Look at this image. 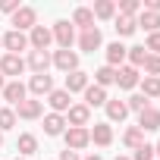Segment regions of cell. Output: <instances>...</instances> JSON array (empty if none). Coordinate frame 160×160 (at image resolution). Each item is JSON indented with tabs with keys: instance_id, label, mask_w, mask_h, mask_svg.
<instances>
[{
	"instance_id": "1",
	"label": "cell",
	"mask_w": 160,
	"mask_h": 160,
	"mask_svg": "<svg viewBox=\"0 0 160 160\" xmlns=\"http://www.w3.org/2000/svg\"><path fill=\"white\" fill-rule=\"evenodd\" d=\"M50 35H53V41L60 44V50H69V47H72V41H75V25H72V22H66V19H60V22H53Z\"/></svg>"
},
{
	"instance_id": "2",
	"label": "cell",
	"mask_w": 160,
	"mask_h": 160,
	"mask_svg": "<svg viewBox=\"0 0 160 160\" xmlns=\"http://www.w3.org/2000/svg\"><path fill=\"white\" fill-rule=\"evenodd\" d=\"M35 25H38V10L35 7H19L13 13V28L16 32H32Z\"/></svg>"
},
{
	"instance_id": "3",
	"label": "cell",
	"mask_w": 160,
	"mask_h": 160,
	"mask_svg": "<svg viewBox=\"0 0 160 160\" xmlns=\"http://www.w3.org/2000/svg\"><path fill=\"white\" fill-rule=\"evenodd\" d=\"M0 44H3V50H7V53H16V57H19V50H28V35H25V32L10 28L3 38H0Z\"/></svg>"
},
{
	"instance_id": "4",
	"label": "cell",
	"mask_w": 160,
	"mask_h": 160,
	"mask_svg": "<svg viewBox=\"0 0 160 160\" xmlns=\"http://www.w3.org/2000/svg\"><path fill=\"white\" fill-rule=\"evenodd\" d=\"M63 138H66V148H69V151H75V154H78V151H85V148L91 144L88 129H72V126H69V129L63 132Z\"/></svg>"
},
{
	"instance_id": "5",
	"label": "cell",
	"mask_w": 160,
	"mask_h": 160,
	"mask_svg": "<svg viewBox=\"0 0 160 160\" xmlns=\"http://www.w3.org/2000/svg\"><path fill=\"white\" fill-rule=\"evenodd\" d=\"M25 72V60L22 57H16V53H3V57H0V75H13V82H16V78Z\"/></svg>"
},
{
	"instance_id": "6",
	"label": "cell",
	"mask_w": 160,
	"mask_h": 160,
	"mask_svg": "<svg viewBox=\"0 0 160 160\" xmlns=\"http://www.w3.org/2000/svg\"><path fill=\"white\" fill-rule=\"evenodd\" d=\"M88 119H91V110H88L85 104H72V107L66 110V126H72V129H85Z\"/></svg>"
},
{
	"instance_id": "7",
	"label": "cell",
	"mask_w": 160,
	"mask_h": 160,
	"mask_svg": "<svg viewBox=\"0 0 160 160\" xmlns=\"http://www.w3.org/2000/svg\"><path fill=\"white\" fill-rule=\"evenodd\" d=\"M50 41H53V35H50L47 25H35V28L28 32V47H32V50H47Z\"/></svg>"
},
{
	"instance_id": "8",
	"label": "cell",
	"mask_w": 160,
	"mask_h": 160,
	"mask_svg": "<svg viewBox=\"0 0 160 160\" xmlns=\"http://www.w3.org/2000/svg\"><path fill=\"white\" fill-rule=\"evenodd\" d=\"M50 63L69 75V72H75V69H78V53H75V50H57V53L50 57Z\"/></svg>"
},
{
	"instance_id": "9",
	"label": "cell",
	"mask_w": 160,
	"mask_h": 160,
	"mask_svg": "<svg viewBox=\"0 0 160 160\" xmlns=\"http://www.w3.org/2000/svg\"><path fill=\"white\" fill-rule=\"evenodd\" d=\"M101 44H104V35H101V28H98V25L78 35V50H85V53H94Z\"/></svg>"
},
{
	"instance_id": "10",
	"label": "cell",
	"mask_w": 160,
	"mask_h": 160,
	"mask_svg": "<svg viewBox=\"0 0 160 160\" xmlns=\"http://www.w3.org/2000/svg\"><path fill=\"white\" fill-rule=\"evenodd\" d=\"M0 94H3V101L7 104H13V107H19L22 101H25V94H28V88L19 82V78H16V82H7L3 85V91H0Z\"/></svg>"
},
{
	"instance_id": "11",
	"label": "cell",
	"mask_w": 160,
	"mask_h": 160,
	"mask_svg": "<svg viewBox=\"0 0 160 160\" xmlns=\"http://www.w3.org/2000/svg\"><path fill=\"white\" fill-rule=\"evenodd\" d=\"M13 110H16L19 119H38V116L44 113V104H41L38 98H25V101H22L19 107H13Z\"/></svg>"
},
{
	"instance_id": "12",
	"label": "cell",
	"mask_w": 160,
	"mask_h": 160,
	"mask_svg": "<svg viewBox=\"0 0 160 160\" xmlns=\"http://www.w3.org/2000/svg\"><path fill=\"white\" fill-rule=\"evenodd\" d=\"M138 82H141V75H138L135 66H119V69H116V85H119L122 91H132Z\"/></svg>"
},
{
	"instance_id": "13",
	"label": "cell",
	"mask_w": 160,
	"mask_h": 160,
	"mask_svg": "<svg viewBox=\"0 0 160 160\" xmlns=\"http://www.w3.org/2000/svg\"><path fill=\"white\" fill-rule=\"evenodd\" d=\"M25 88H28L35 98H44V94H50V91H53V78H50L47 72H41V75H32Z\"/></svg>"
},
{
	"instance_id": "14",
	"label": "cell",
	"mask_w": 160,
	"mask_h": 160,
	"mask_svg": "<svg viewBox=\"0 0 160 160\" xmlns=\"http://www.w3.org/2000/svg\"><path fill=\"white\" fill-rule=\"evenodd\" d=\"M69 98H72V94H69L66 88H53V91L47 94V104H50V110H53V113H60V116H63V113L72 107V104H69Z\"/></svg>"
},
{
	"instance_id": "15",
	"label": "cell",
	"mask_w": 160,
	"mask_h": 160,
	"mask_svg": "<svg viewBox=\"0 0 160 160\" xmlns=\"http://www.w3.org/2000/svg\"><path fill=\"white\" fill-rule=\"evenodd\" d=\"M88 135H91V141H94L98 148L113 144V126H110V122H94V129H88Z\"/></svg>"
},
{
	"instance_id": "16",
	"label": "cell",
	"mask_w": 160,
	"mask_h": 160,
	"mask_svg": "<svg viewBox=\"0 0 160 160\" xmlns=\"http://www.w3.org/2000/svg\"><path fill=\"white\" fill-rule=\"evenodd\" d=\"M25 66H28L35 75H41V72H47V66H50V53H47V50H28Z\"/></svg>"
},
{
	"instance_id": "17",
	"label": "cell",
	"mask_w": 160,
	"mask_h": 160,
	"mask_svg": "<svg viewBox=\"0 0 160 160\" xmlns=\"http://www.w3.org/2000/svg\"><path fill=\"white\" fill-rule=\"evenodd\" d=\"M138 129H141V132H157V129H160V110H157V107L141 110V113H138Z\"/></svg>"
},
{
	"instance_id": "18",
	"label": "cell",
	"mask_w": 160,
	"mask_h": 160,
	"mask_svg": "<svg viewBox=\"0 0 160 160\" xmlns=\"http://www.w3.org/2000/svg\"><path fill=\"white\" fill-rule=\"evenodd\" d=\"M91 82H88V72H82V69H75V72H69L66 75V91L69 94H75V91H85Z\"/></svg>"
},
{
	"instance_id": "19",
	"label": "cell",
	"mask_w": 160,
	"mask_h": 160,
	"mask_svg": "<svg viewBox=\"0 0 160 160\" xmlns=\"http://www.w3.org/2000/svg\"><path fill=\"white\" fill-rule=\"evenodd\" d=\"M82 94H85V107H88V110H91V107H104V104L110 101V98H107V91H104V88H98V85H88Z\"/></svg>"
},
{
	"instance_id": "20",
	"label": "cell",
	"mask_w": 160,
	"mask_h": 160,
	"mask_svg": "<svg viewBox=\"0 0 160 160\" xmlns=\"http://www.w3.org/2000/svg\"><path fill=\"white\" fill-rule=\"evenodd\" d=\"M104 110H107V119H110V122H122V119L129 116V107H126V101H119V98H116V101H107Z\"/></svg>"
},
{
	"instance_id": "21",
	"label": "cell",
	"mask_w": 160,
	"mask_h": 160,
	"mask_svg": "<svg viewBox=\"0 0 160 160\" xmlns=\"http://www.w3.org/2000/svg\"><path fill=\"white\" fill-rule=\"evenodd\" d=\"M63 132H66V116L47 113L44 116V135H63Z\"/></svg>"
},
{
	"instance_id": "22",
	"label": "cell",
	"mask_w": 160,
	"mask_h": 160,
	"mask_svg": "<svg viewBox=\"0 0 160 160\" xmlns=\"http://www.w3.org/2000/svg\"><path fill=\"white\" fill-rule=\"evenodd\" d=\"M16 151H19L22 157H32V154L38 151V135H32V132H22V135H19V141H16Z\"/></svg>"
},
{
	"instance_id": "23",
	"label": "cell",
	"mask_w": 160,
	"mask_h": 160,
	"mask_svg": "<svg viewBox=\"0 0 160 160\" xmlns=\"http://www.w3.org/2000/svg\"><path fill=\"white\" fill-rule=\"evenodd\" d=\"M135 22H138V28H144L148 35L160 32V13H148V10H141V16H138Z\"/></svg>"
},
{
	"instance_id": "24",
	"label": "cell",
	"mask_w": 160,
	"mask_h": 160,
	"mask_svg": "<svg viewBox=\"0 0 160 160\" xmlns=\"http://www.w3.org/2000/svg\"><path fill=\"white\" fill-rule=\"evenodd\" d=\"M72 25H78L82 32H88V28H94V13L88 10V7H78L75 13H72Z\"/></svg>"
},
{
	"instance_id": "25",
	"label": "cell",
	"mask_w": 160,
	"mask_h": 160,
	"mask_svg": "<svg viewBox=\"0 0 160 160\" xmlns=\"http://www.w3.org/2000/svg\"><path fill=\"white\" fill-rule=\"evenodd\" d=\"M94 85H98V88H104V91H107V85H116V69L104 63V66L94 72Z\"/></svg>"
},
{
	"instance_id": "26",
	"label": "cell",
	"mask_w": 160,
	"mask_h": 160,
	"mask_svg": "<svg viewBox=\"0 0 160 160\" xmlns=\"http://www.w3.org/2000/svg\"><path fill=\"white\" fill-rule=\"evenodd\" d=\"M126 50H129V47H122L119 41H113V44H107V66H113V69H119V63L126 60Z\"/></svg>"
},
{
	"instance_id": "27",
	"label": "cell",
	"mask_w": 160,
	"mask_h": 160,
	"mask_svg": "<svg viewBox=\"0 0 160 160\" xmlns=\"http://www.w3.org/2000/svg\"><path fill=\"white\" fill-rule=\"evenodd\" d=\"M113 28H116V35H119V38H129V35H135V32H138V22H135L132 16H116V25H113Z\"/></svg>"
},
{
	"instance_id": "28",
	"label": "cell",
	"mask_w": 160,
	"mask_h": 160,
	"mask_svg": "<svg viewBox=\"0 0 160 160\" xmlns=\"http://www.w3.org/2000/svg\"><path fill=\"white\" fill-rule=\"evenodd\" d=\"M122 144H126V148H132V151H135V148H141V144H144V132H141L138 126H129V129H126V135H122Z\"/></svg>"
},
{
	"instance_id": "29",
	"label": "cell",
	"mask_w": 160,
	"mask_h": 160,
	"mask_svg": "<svg viewBox=\"0 0 160 160\" xmlns=\"http://www.w3.org/2000/svg\"><path fill=\"white\" fill-rule=\"evenodd\" d=\"M91 13H94V19H113L116 16V3L113 0H98Z\"/></svg>"
},
{
	"instance_id": "30",
	"label": "cell",
	"mask_w": 160,
	"mask_h": 160,
	"mask_svg": "<svg viewBox=\"0 0 160 160\" xmlns=\"http://www.w3.org/2000/svg\"><path fill=\"white\" fill-rule=\"evenodd\" d=\"M126 60H129V66L141 69V66H144V60H148V50H144V44H141V47H129V50H126Z\"/></svg>"
},
{
	"instance_id": "31",
	"label": "cell",
	"mask_w": 160,
	"mask_h": 160,
	"mask_svg": "<svg viewBox=\"0 0 160 160\" xmlns=\"http://www.w3.org/2000/svg\"><path fill=\"white\" fill-rule=\"evenodd\" d=\"M141 94L151 101V98H160V78H151V75H144L141 78Z\"/></svg>"
},
{
	"instance_id": "32",
	"label": "cell",
	"mask_w": 160,
	"mask_h": 160,
	"mask_svg": "<svg viewBox=\"0 0 160 160\" xmlns=\"http://www.w3.org/2000/svg\"><path fill=\"white\" fill-rule=\"evenodd\" d=\"M16 126V110L13 107H0V132H10Z\"/></svg>"
},
{
	"instance_id": "33",
	"label": "cell",
	"mask_w": 160,
	"mask_h": 160,
	"mask_svg": "<svg viewBox=\"0 0 160 160\" xmlns=\"http://www.w3.org/2000/svg\"><path fill=\"white\" fill-rule=\"evenodd\" d=\"M116 10H119V16H132V19H138V13H141V0H122Z\"/></svg>"
},
{
	"instance_id": "34",
	"label": "cell",
	"mask_w": 160,
	"mask_h": 160,
	"mask_svg": "<svg viewBox=\"0 0 160 160\" xmlns=\"http://www.w3.org/2000/svg\"><path fill=\"white\" fill-rule=\"evenodd\" d=\"M126 107H129V110H135V113H141V110H148V107H151V101H148L144 94H132V98H126Z\"/></svg>"
},
{
	"instance_id": "35",
	"label": "cell",
	"mask_w": 160,
	"mask_h": 160,
	"mask_svg": "<svg viewBox=\"0 0 160 160\" xmlns=\"http://www.w3.org/2000/svg\"><path fill=\"white\" fill-rule=\"evenodd\" d=\"M144 75H151V78H160V57H154V53H148V60H144Z\"/></svg>"
},
{
	"instance_id": "36",
	"label": "cell",
	"mask_w": 160,
	"mask_h": 160,
	"mask_svg": "<svg viewBox=\"0 0 160 160\" xmlns=\"http://www.w3.org/2000/svg\"><path fill=\"white\" fill-rule=\"evenodd\" d=\"M157 154H154V144H141V148H135V154H132V160H154Z\"/></svg>"
},
{
	"instance_id": "37",
	"label": "cell",
	"mask_w": 160,
	"mask_h": 160,
	"mask_svg": "<svg viewBox=\"0 0 160 160\" xmlns=\"http://www.w3.org/2000/svg\"><path fill=\"white\" fill-rule=\"evenodd\" d=\"M144 50H148V53H154V57H160V32L148 35V41H144Z\"/></svg>"
},
{
	"instance_id": "38",
	"label": "cell",
	"mask_w": 160,
	"mask_h": 160,
	"mask_svg": "<svg viewBox=\"0 0 160 160\" xmlns=\"http://www.w3.org/2000/svg\"><path fill=\"white\" fill-rule=\"evenodd\" d=\"M19 7H22L19 0H0V13H10V16H13V13H16Z\"/></svg>"
},
{
	"instance_id": "39",
	"label": "cell",
	"mask_w": 160,
	"mask_h": 160,
	"mask_svg": "<svg viewBox=\"0 0 160 160\" xmlns=\"http://www.w3.org/2000/svg\"><path fill=\"white\" fill-rule=\"evenodd\" d=\"M60 160H82V157H78L75 151H69V148H66V151H60Z\"/></svg>"
},
{
	"instance_id": "40",
	"label": "cell",
	"mask_w": 160,
	"mask_h": 160,
	"mask_svg": "<svg viewBox=\"0 0 160 160\" xmlns=\"http://www.w3.org/2000/svg\"><path fill=\"white\" fill-rule=\"evenodd\" d=\"M85 160H104V157H101V154H91V157H85Z\"/></svg>"
},
{
	"instance_id": "41",
	"label": "cell",
	"mask_w": 160,
	"mask_h": 160,
	"mask_svg": "<svg viewBox=\"0 0 160 160\" xmlns=\"http://www.w3.org/2000/svg\"><path fill=\"white\" fill-rule=\"evenodd\" d=\"M154 154H157V157H160V141H157V144H154Z\"/></svg>"
},
{
	"instance_id": "42",
	"label": "cell",
	"mask_w": 160,
	"mask_h": 160,
	"mask_svg": "<svg viewBox=\"0 0 160 160\" xmlns=\"http://www.w3.org/2000/svg\"><path fill=\"white\" fill-rule=\"evenodd\" d=\"M3 85H7V78H3V75H0V91H3Z\"/></svg>"
},
{
	"instance_id": "43",
	"label": "cell",
	"mask_w": 160,
	"mask_h": 160,
	"mask_svg": "<svg viewBox=\"0 0 160 160\" xmlns=\"http://www.w3.org/2000/svg\"><path fill=\"white\" fill-rule=\"evenodd\" d=\"M113 160H132V157H113Z\"/></svg>"
},
{
	"instance_id": "44",
	"label": "cell",
	"mask_w": 160,
	"mask_h": 160,
	"mask_svg": "<svg viewBox=\"0 0 160 160\" xmlns=\"http://www.w3.org/2000/svg\"><path fill=\"white\" fill-rule=\"evenodd\" d=\"M0 148H3V132H0Z\"/></svg>"
},
{
	"instance_id": "45",
	"label": "cell",
	"mask_w": 160,
	"mask_h": 160,
	"mask_svg": "<svg viewBox=\"0 0 160 160\" xmlns=\"http://www.w3.org/2000/svg\"><path fill=\"white\" fill-rule=\"evenodd\" d=\"M16 160H28V157H16Z\"/></svg>"
},
{
	"instance_id": "46",
	"label": "cell",
	"mask_w": 160,
	"mask_h": 160,
	"mask_svg": "<svg viewBox=\"0 0 160 160\" xmlns=\"http://www.w3.org/2000/svg\"><path fill=\"white\" fill-rule=\"evenodd\" d=\"M0 47H3V44H0Z\"/></svg>"
}]
</instances>
